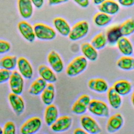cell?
<instances>
[{"label": "cell", "mask_w": 134, "mask_h": 134, "mask_svg": "<svg viewBox=\"0 0 134 134\" xmlns=\"http://www.w3.org/2000/svg\"><path fill=\"white\" fill-rule=\"evenodd\" d=\"M87 65V60L83 56H78L68 65L66 74L69 77H75L83 72L86 69Z\"/></svg>", "instance_id": "cell-1"}, {"label": "cell", "mask_w": 134, "mask_h": 134, "mask_svg": "<svg viewBox=\"0 0 134 134\" xmlns=\"http://www.w3.org/2000/svg\"><path fill=\"white\" fill-rule=\"evenodd\" d=\"M36 38L42 41H51L55 38L57 33L52 27L43 23H38L34 25Z\"/></svg>", "instance_id": "cell-2"}, {"label": "cell", "mask_w": 134, "mask_h": 134, "mask_svg": "<svg viewBox=\"0 0 134 134\" xmlns=\"http://www.w3.org/2000/svg\"><path fill=\"white\" fill-rule=\"evenodd\" d=\"M90 24L86 20L76 23L71 28L68 38L72 41L80 40L86 37L90 30Z\"/></svg>", "instance_id": "cell-3"}, {"label": "cell", "mask_w": 134, "mask_h": 134, "mask_svg": "<svg viewBox=\"0 0 134 134\" xmlns=\"http://www.w3.org/2000/svg\"><path fill=\"white\" fill-rule=\"evenodd\" d=\"M88 110L91 114L99 117H107L109 115V109L108 105L100 100H91Z\"/></svg>", "instance_id": "cell-4"}, {"label": "cell", "mask_w": 134, "mask_h": 134, "mask_svg": "<svg viewBox=\"0 0 134 134\" xmlns=\"http://www.w3.org/2000/svg\"><path fill=\"white\" fill-rule=\"evenodd\" d=\"M80 123L83 129L88 134H98L101 131L100 127L97 121L90 116L83 115L81 116Z\"/></svg>", "instance_id": "cell-5"}, {"label": "cell", "mask_w": 134, "mask_h": 134, "mask_svg": "<svg viewBox=\"0 0 134 134\" xmlns=\"http://www.w3.org/2000/svg\"><path fill=\"white\" fill-rule=\"evenodd\" d=\"M42 125V122L40 118L32 117L22 125L20 128V132L23 134L35 133L41 129Z\"/></svg>", "instance_id": "cell-6"}, {"label": "cell", "mask_w": 134, "mask_h": 134, "mask_svg": "<svg viewBox=\"0 0 134 134\" xmlns=\"http://www.w3.org/2000/svg\"><path fill=\"white\" fill-rule=\"evenodd\" d=\"M17 28L22 37L27 41L32 42L36 39L34 26L26 20L18 23Z\"/></svg>", "instance_id": "cell-7"}, {"label": "cell", "mask_w": 134, "mask_h": 134, "mask_svg": "<svg viewBox=\"0 0 134 134\" xmlns=\"http://www.w3.org/2000/svg\"><path fill=\"white\" fill-rule=\"evenodd\" d=\"M72 124V119L71 116L64 115L58 117L57 120L50 126L53 132L60 133L68 130Z\"/></svg>", "instance_id": "cell-8"}, {"label": "cell", "mask_w": 134, "mask_h": 134, "mask_svg": "<svg viewBox=\"0 0 134 134\" xmlns=\"http://www.w3.org/2000/svg\"><path fill=\"white\" fill-rule=\"evenodd\" d=\"M9 83L10 88L13 93L20 95L23 90L24 80L21 74L16 71L12 72Z\"/></svg>", "instance_id": "cell-9"}, {"label": "cell", "mask_w": 134, "mask_h": 134, "mask_svg": "<svg viewBox=\"0 0 134 134\" xmlns=\"http://www.w3.org/2000/svg\"><path fill=\"white\" fill-rule=\"evenodd\" d=\"M90 96L87 94H83L79 97L72 107L71 110L74 114L83 115L88 109L91 101Z\"/></svg>", "instance_id": "cell-10"}, {"label": "cell", "mask_w": 134, "mask_h": 134, "mask_svg": "<svg viewBox=\"0 0 134 134\" xmlns=\"http://www.w3.org/2000/svg\"><path fill=\"white\" fill-rule=\"evenodd\" d=\"M47 60L49 66L55 72L60 73L63 71V61L59 54L55 51L52 50L49 53Z\"/></svg>", "instance_id": "cell-11"}, {"label": "cell", "mask_w": 134, "mask_h": 134, "mask_svg": "<svg viewBox=\"0 0 134 134\" xmlns=\"http://www.w3.org/2000/svg\"><path fill=\"white\" fill-rule=\"evenodd\" d=\"M17 5L19 13L23 19H27L33 15L34 6L31 0H17Z\"/></svg>", "instance_id": "cell-12"}, {"label": "cell", "mask_w": 134, "mask_h": 134, "mask_svg": "<svg viewBox=\"0 0 134 134\" xmlns=\"http://www.w3.org/2000/svg\"><path fill=\"white\" fill-rule=\"evenodd\" d=\"M17 66L19 73L26 79H30L34 74L33 67L30 62L25 57H21L17 60Z\"/></svg>", "instance_id": "cell-13"}, {"label": "cell", "mask_w": 134, "mask_h": 134, "mask_svg": "<svg viewBox=\"0 0 134 134\" xmlns=\"http://www.w3.org/2000/svg\"><path fill=\"white\" fill-rule=\"evenodd\" d=\"M120 6L115 0H105L98 6L99 12L111 16L118 13L120 10Z\"/></svg>", "instance_id": "cell-14"}, {"label": "cell", "mask_w": 134, "mask_h": 134, "mask_svg": "<svg viewBox=\"0 0 134 134\" xmlns=\"http://www.w3.org/2000/svg\"><path fill=\"white\" fill-rule=\"evenodd\" d=\"M124 122L122 115L120 113H116L109 118L107 123L106 129L109 133H114L120 130Z\"/></svg>", "instance_id": "cell-15"}, {"label": "cell", "mask_w": 134, "mask_h": 134, "mask_svg": "<svg viewBox=\"0 0 134 134\" xmlns=\"http://www.w3.org/2000/svg\"><path fill=\"white\" fill-rule=\"evenodd\" d=\"M116 45L119 51L123 56H131L133 53V46L127 37L125 36L121 37Z\"/></svg>", "instance_id": "cell-16"}, {"label": "cell", "mask_w": 134, "mask_h": 134, "mask_svg": "<svg viewBox=\"0 0 134 134\" xmlns=\"http://www.w3.org/2000/svg\"><path fill=\"white\" fill-rule=\"evenodd\" d=\"M53 25L56 30L62 36H68L71 27L65 19L61 17H57L53 19Z\"/></svg>", "instance_id": "cell-17"}, {"label": "cell", "mask_w": 134, "mask_h": 134, "mask_svg": "<svg viewBox=\"0 0 134 134\" xmlns=\"http://www.w3.org/2000/svg\"><path fill=\"white\" fill-rule=\"evenodd\" d=\"M40 77L43 79L47 83H53L57 81V78L55 72L51 68L44 65H40L38 69Z\"/></svg>", "instance_id": "cell-18"}, {"label": "cell", "mask_w": 134, "mask_h": 134, "mask_svg": "<svg viewBox=\"0 0 134 134\" xmlns=\"http://www.w3.org/2000/svg\"><path fill=\"white\" fill-rule=\"evenodd\" d=\"M88 86L91 90L100 93H105L109 89L108 84L107 82L103 79L99 78L89 80Z\"/></svg>", "instance_id": "cell-19"}, {"label": "cell", "mask_w": 134, "mask_h": 134, "mask_svg": "<svg viewBox=\"0 0 134 134\" xmlns=\"http://www.w3.org/2000/svg\"><path fill=\"white\" fill-rule=\"evenodd\" d=\"M59 117V111L55 105L51 104L47 105L44 115L46 124L50 126Z\"/></svg>", "instance_id": "cell-20"}, {"label": "cell", "mask_w": 134, "mask_h": 134, "mask_svg": "<svg viewBox=\"0 0 134 134\" xmlns=\"http://www.w3.org/2000/svg\"><path fill=\"white\" fill-rule=\"evenodd\" d=\"M80 48L83 56L87 60L91 61L97 60L98 57V52L91 43L84 42L81 45Z\"/></svg>", "instance_id": "cell-21"}, {"label": "cell", "mask_w": 134, "mask_h": 134, "mask_svg": "<svg viewBox=\"0 0 134 134\" xmlns=\"http://www.w3.org/2000/svg\"><path fill=\"white\" fill-rule=\"evenodd\" d=\"M108 42L110 45L116 44L123 35L120 26L114 25L109 28L105 33Z\"/></svg>", "instance_id": "cell-22"}, {"label": "cell", "mask_w": 134, "mask_h": 134, "mask_svg": "<svg viewBox=\"0 0 134 134\" xmlns=\"http://www.w3.org/2000/svg\"><path fill=\"white\" fill-rule=\"evenodd\" d=\"M55 90L53 83H48L41 94V98L44 104L48 105L52 104L55 97Z\"/></svg>", "instance_id": "cell-23"}, {"label": "cell", "mask_w": 134, "mask_h": 134, "mask_svg": "<svg viewBox=\"0 0 134 134\" xmlns=\"http://www.w3.org/2000/svg\"><path fill=\"white\" fill-rule=\"evenodd\" d=\"M113 87L121 96L128 95L131 92L132 89L131 83L125 79L116 81L113 84Z\"/></svg>", "instance_id": "cell-24"}, {"label": "cell", "mask_w": 134, "mask_h": 134, "mask_svg": "<svg viewBox=\"0 0 134 134\" xmlns=\"http://www.w3.org/2000/svg\"><path fill=\"white\" fill-rule=\"evenodd\" d=\"M9 102L14 111L17 115H20L24 109V103L23 98L19 95L12 93L9 95Z\"/></svg>", "instance_id": "cell-25"}, {"label": "cell", "mask_w": 134, "mask_h": 134, "mask_svg": "<svg viewBox=\"0 0 134 134\" xmlns=\"http://www.w3.org/2000/svg\"><path fill=\"white\" fill-rule=\"evenodd\" d=\"M107 98L109 104L113 108L118 109L120 108L122 104V98L113 87L109 88L107 91Z\"/></svg>", "instance_id": "cell-26"}, {"label": "cell", "mask_w": 134, "mask_h": 134, "mask_svg": "<svg viewBox=\"0 0 134 134\" xmlns=\"http://www.w3.org/2000/svg\"><path fill=\"white\" fill-rule=\"evenodd\" d=\"M47 82L42 78H38L35 80L30 86L29 93L31 95L37 96L41 94L47 86Z\"/></svg>", "instance_id": "cell-27"}, {"label": "cell", "mask_w": 134, "mask_h": 134, "mask_svg": "<svg viewBox=\"0 0 134 134\" xmlns=\"http://www.w3.org/2000/svg\"><path fill=\"white\" fill-rule=\"evenodd\" d=\"M112 20L111 16L102 12L96 13L93 18V22L96 26L99 27L105 26L110 23Z\"/></svg>", "instance_id": "cell-28"}, {"label": "cell", "mask_w": 134, "mask_h": 134, "mask_svg": "<svg viewBox=\"0 0 134 134\" xmlns=\"http://www.w3.org/2000/svg\"><path fill=\"white\" fill-rule=\"evenodd\" d=\"M117 67L121 70L130 71L134 70V57L131 56L120 57L116 62Z\"/></svg>", "instance_id": "cell-29"}, {"label": "cell", "mask_w": 134, "mask_h": 134, "mask_svg": "<svg viewBox=\"0 0 134 134\" xmlns=\"http://www.w3.org/2000/svg\"><path fill=\"white\" fill-rule=\"evenodd\" d=\"M108 43L106 35L104 33L100 32L94 36L91 41V44L97 50L104 49Z\"/></svg>", "instance_id": "cell-30"}, {"label": "cell", "mask_w": 134, "mask_h": 134, "mask_svg": "<svg viewBox=\"0 0 134 134\" xmlns=\"http://www.w3.org/2000/svg\"><path fill=\"white\" fill-rule=\"evenodd\" d=\"M17 57L15 56H7L0 60V67L9 71L13 70L17 66Z\"/></svg>", "instance_id": "cell-31"}, {"label": "cell", "mask_w": 134, "mask_h": 134, "mask_svg": "<svg viewBox=\"0 0 134 134\" xmlns=\"http://www.w3.org/2000/svg\"><path fill=\"white\" fill-rule=\"evenodd\" d=\"M119 26L123 36H130L134 33V19H127Z\"/></svg>", "instance_id": "cell-32"}, {"label": "cell", "mask_w": 134, "mask_h": 134, "mask_svg": "<svg viewBox=\"0 0 134 134\" xmlns=\"http://www.w3.org/2000/svg\"><path fill=\"white\" fill-rule=\"evenodd\" d=\"M16 129L15 124L13 122H9L6 123L3 129V134H15Z\"/></svg>", "instance_id": "cell-33"}, {"label": "cell", "mask_w": 134, "mask_h": 134, "mask_svg": "<svg viewBox=\"0 0 134 134\" xmlns=\"http://www.w3.org/2000/svg\"><path fill=\"white\" fill-rule=\"evenodd\" d=\"M12 72L10 71L1 68L0 69V83L6 82L10 78Z\"/></svg>", "instance_id": "cell-34"}, {"label": "cell", "mask_w": 134, "mask_h": 134, "mask_svg": "<svg viewBox=\"0 0 134 134\" xmlns=\"http://www.w3.org/2000/svg\"><path fill=\"white\" fill-rule=\"evenodd\" d=\"M11 45L8 41L0 39V54L8 52L11 49Z\"/></svg>", "instance_id": "cell-35"}, {"label": "cell", "mask_w": 134, "mask_h": 134, "mask_svg": "<svg viewBox=\"0 0 134 134\" xmlns=\"http://www.w3.org/2000/svg\"><path fill=\"white\" fill-rule=\"evenodd\" d=\"M120 6L130 7L134 5V0H116Z\"/></svg>", "instance_id": "cell-36"}, {"label": "cell", "mask_w": 134, "mask_h": 134, "mask_svg": "<svg viewBox=\"0 0 134 134\" xmlns=\"http://www.w3.org/2000/svg\"><path fill=\"white\" fill-rule=\"evenodd\" d=\"M78 5L82 8H87L90 4V0H72Z\"/></svg>", "instance_id": "cell-37"}, {"label": "cell", "mask_w": 134, "mask_h": 134, "mask_svg": "<svg viewBox=\"0 0 134 134\" xmlns=\"http://www.w3.org/2000/svg\"><path fill=\"white\" fill-rule=\"evenodd\" d=\"M33 5L37 9L42 8L44 3V0H31Z\"/></svg>", "instance_id": "cell-38"}, {"label": "cell", "mask_w": 134, "mask_h": 134, "mask_svg": "<svg viewBox=\"0 0 134 134\" xmlns=\"http://www.w3.org/2000/svg\"><path fill=\"white\" fill-rule=\"evenodd\" d=\"M69 0H48L49 5L55 6L66 2Z\"/></svg>", "instance_id": "cell-39"}, {"label": "cell", "mask_w": 134, "mask_h": 134, "mask_svg": "<svg viewBox=\"0 0 134 134\" xmlns=\"http://www.w3.org/2000/svg\"><path fill=\"white\" fill-rule=\"evenodd\" d=\"M74 133L75 134H88L87 132L84 130L80 128H76L74 130Z\"/></svg>", "instance_id": "cell-40"}, {"label": "cell", "mask_w": 134, "mask_h": 134, "mask_svg": "<svg viewBox=\"0 0 134 134\" xmlns=\"http://www.w3.org/2000/svg\"><path fill=\"white\" fill-rule=\"evenodd\" d=\"M105 0H92V2L95 5L99 6Z\"/></svg>", "instance_id": "cell-41"}, {"label": "cell", "mask_w": 134, "mask_h": 134, "mask_svg": "<svg viewBox=\"0 0 134 134\" xmlns=\"http://www.w3.org/2000/svg\"><path fill=\"white\" fill-rule=\"evenodd\" d=\"M131 101L133 106L134 107V91L132 94L131 97Z\"/></svg>", "instance_id": "cell-42"}, {"label": "cell", "mask_w": 134, "mask_h": 134, "mask_svg": "<svg viewBox=\"0 0 134 134\" xmlns=\"http://www.w3.org/2000/svg\"><path fill=\"white\" fill-rule=\"evenodd\" d=\"M3 133V130H2V129L0 127V134H2Z\"/></svg>", "instance_id": "cell-43"}]
</instances>
